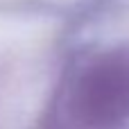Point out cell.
<instances>
[{
  "mask_svg": "<svg viewBox=\"0 0 129 129\" xmlns=\"http://www.w3.org/2000/svg\"><path fill=\"white\" fill-rule=\"evenodd\" d=\"M75 104L95 127H113L129 118V52L98 59L79 79Z\"/></svg>",
  "mask_w": 129,
  "mask_h": 129,
  "instance_id": "cell-1",
  "label": "cell"
}]
</instances>
